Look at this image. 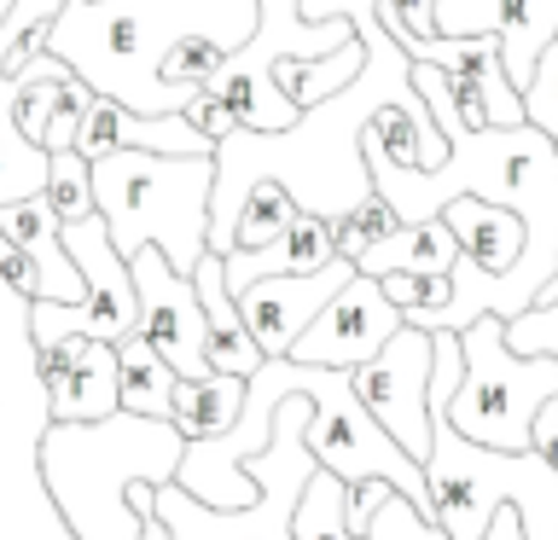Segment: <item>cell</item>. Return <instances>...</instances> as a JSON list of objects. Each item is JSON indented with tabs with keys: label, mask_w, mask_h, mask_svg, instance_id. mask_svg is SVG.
<instances>
[{
	"label": "cell",
	"mask_w": 558,
	"mask_h": 540,
	"mask_svg": "<svg viewBox=\"0 0 558 540\" xmlns=\"http://www.w3.org/2000/svg\"><path fill=\"white\" fill-rule=\"evenodd\" d=\"M0 279H7V285L24 296L29 308H35V303H47V279H41V268H35V261L17 250L7 233H0Z\"/></svg>",
	"instance_id": "obj_30"
},
{
	"label": "cell",
	"mask_w": 558,
	"mask_h": 540,
	"mask_svg": "<svg viewBox=\"0 0 558 540\" xmlns=\"http://www.w3.org/2000/svg\"><path fill=\"white\" fill-rule=\"evenodd\" d=\"M174 378L157 348L146 338H129L117 343V407L129 418H151V425H169V395H174Z\"/></svg>",
	"instance_id": "obj_21"
},
{
	"label": "cell",
	"mask_w": 558,
	"mask_h": 540,
	"mask_svg": "<svg viewBox=\"0 0 558 540\" xmlns=\"http://www.w3.org/2000/svg\"><path fill=\"white\" fill-rule=\"evenodd\" d=\"M349 390L366 407V418L425 470V453H430V338L425 331L401 326L373 360L349 372Z\"/></svg>",
	"instance_id": "obj_9"
},
{
	"label": "cell",
	"mask_w": 558,
	"mask_h": 540,
	"mask_svg": "<svg viewBox=\"0 0 558 540\" xmlns=\"http://www.w3.org/2000/svg\"><path fill=\"white\" fill-rule=\"evenodd\" d=\"M401 326H408V320H401V308L378 291V279H361V273H355V279H349V285L308 320V331L296 338V348H291L286 360L320 366V372H355V366L373 360Z\"/></svg>",
	"instance_id": "obj_10"
},
{
	"label": "cell",
	"mask_w": 558,
	"mask_h": 540,
	"mask_svg": "<svg viewBox=\"0 0 558 540\" xmlns=\"http://www.w3.org/2000/svg\"><path fill=\"white\" fill-rule=\"evenodd\" d=\"M47 209L59 216V226L70 221H87V216H99L94 209V181H87V163L76 151H52L47 157Z\"/></svg>",
	"instance_id": "obj_25"
},
{
	"label": "cell",
	"mask_w": 558,
	"mask_h": 540,
	"mask_svg": "<svg viewBox=\"0 0 558 540\" xmlns=\"http://www.w3.org/2000/svg\"><path fill=\"white\" fill-rule=\"evenodd\" d=\"M303 430H308V401L286 395L274 413L268 447L256 459H244V477L256 482V505H244V512H204L198 500H186L174 482H163V488H151V523L169 540H291V512L303 500L308 477L320 470L303 447Z\"/></svg>",
	"instance_id": "obj_6"
},
{
	"label": "cell",
	"mask_w": 558,
	"mask_h": 540,
	"mask_svg": "<svg viewBox=\"0 0 558 540\" xmlns=\"http://www.w3.org/2000/svg\"><path fill=\"white\" fill-rule=\"evenodd\" d=\"M129 279H134L140 338L157 348V360H163L181 383L209 378V360H204V308H198L192 279H181L157 250H140L129 261Z\"/></svg>",
	"instance_id": "obj_11"
},
{
	"label": "cell",
	"mask_w": 558,
	"mask_h": 540,
	"mask_svg": "<svg viewBox=\"0 0 558 540\" xmlns=\"http://www.w3.org/2000/svg\"><path fill=\"white\" fill-rule=\"evenodd\" d=\"M396 226H401V221L390 216V204L366 198V204L355 209V216H343L338 226H331V244H338V256L349 261V268H355V256H366V250H373L378 238H390Z\"/></svg>",
	"instance_id": "obj_27"
},
{
	"label": "cell",
	"mask_w": 558,
	"mask_h": 540,
	"mask_svg": "<svg viewBox=\"0 0 558 540\" xmlns=\"http://www.w3.org/2000/svg\"><path fill=\"white\" fill-rule=\"evenodd\" d=\"M17 82H0V209L47 192V151L17 134Z\"/></svg>",
	"instance_id": "obj_22"
},
{
	"label": "cell",
	"mask_w": 558,
	"mask_h": 540,
	"mask_svg": "<svg viewBox=\"0 0 558 540\" xmlns=\"http://www.w3.org/2000/svg\"><path fill=\"white\" fill-rule=\"evenodd\" d=\"M94 209L105 238L122 261L157 250L181 279L209 256V192H216V157H140L117 151L87 163Z\"/></svg>",
	"instance_id": "obj_4"
},
{
	"label": "cell",
	"mask_w": 558,
	"mask_h": 540,
	"mask_svg": "<svg viewBox=\"0 0 558 540\" xmlns=\"http://www.w3.org/2000/svg\"><path fill=\"white\" fill-rule=\"evenodd\" d=\"M453 261H460V244H453L448 221H418V226H396L390 238H378L366 256H355V273L361 279H390V273H408V279H448Z\"/></svg>",
	"instance_id": "obj_18"
},
{
	"label": "cell",
	"mask_w": 558,
	"mask_h": 540,
	"mask_svg": "<svg viewBox=\"0 0 558 540\" xmlns=\"http://www.w3.org/2000/svg\"><path fill=\"white\" fill-rule=\"evenodd\" d=\"M553 447H558V401H547V407L535 413V430H530V453L553 459Z\"/></svg>",
	"instance_id": "obj_33"
},
{
	"label": "cell",
	"mask_w": 558,
	"mask_h": 540,
	"mask_svg": "<svg viewBox=\"0 0 558 540\" xmlns=\"http://www.w3.org/2000/svg\"><path fill=\"white\" fill-rule=\"evenodd\" d=\"M361 540H448V535L436 529L430 517H418L401 494H390V500L378 505V517L366 523V535H361Z\"/></svg>",
	"instance_id": "obj_29"
},
{
	"label": "cell",
	"mask_w": 558,
	"mask_h": 540,
	"mask_svg": "<svg viewBox=\"0 0 558 540\" xmlns=\"http://www.w3.org/2000/svg\"><path fill=\"white\" fill-rule=\"evenodd\" d=\"M338 256V244H331V226L326 221H314V216H303L296 209L291 216V226L279 233L268 250H233L221 261V273H227V291L233 296H244L251 285H262V279H296V273H320L326 261Z\"/></svg>",
	"instance_id": "obj_15"
},
{
	"label": "cell",
	"mask_w": 558,
	"mask_h": 540,
	"mask_svg": "<svg viewBox=\"0 0 558 540\" xmlns=\"http://www.w3.org/2000/svg\"><path fill=\"white\" fill-rule=\"evenodd\" d=\"M453 338H460L465 378L442 407L448 430L488 453H530L535 413L558 401V360L512 355L500 320H477Z\"/></svg>",
	"instance_id": "obj_5"
},
{
	"label": "cell",
	"mask_w": 558,
	"mask_h": 540,
	"mask_svg": "<svg viewBox=\"0 0 558 540\" xmlns=\"http://www.w3.org/2000/svg\"><path fill=\"white\" fill-rule=\"evenodd\" d=\"M523 122H530L535 134H547L553 146H558V41L541 52V64H535V76L530 87H523Z\"/></svg>",
	"instance_id": "obj_28"
},
{
	"label": "cell",
	"mask_w": 558,
	"mask_h": 540,
	"mask_svg": "<svg viewBox=\"0 0 558 540\" xmlns=\"http://www.w3.org/2000/svg\"><path fill=\"white\" fill-rule=\"evenodd\" d=\"M442 221H448L453 244H460V256L488 279V285L512 273V261L523 256V221L512 216V209H495V204L460 198V204H448V209H442Z\"/></svg>",
	"instance_id": "obj_17"
},
{
	"label": "cell",
	"mask_w": 558,
	"mask_h": 540,
	"mask_svg": "<svg viewBox=\"0 0 558 540\" xmlns=\"http://www.w3.org/2000/svg\"><path fill=\"white\" fill-rule=\"evenodd\" d=\"M390 494H396L390 482H349V488H343V523H349V535L361 540V535H366V523L378 517V505L390 500Z\"/></svg>",
	"instance_id": "obj_31"
},
{
	"label": "cell",
	"mask_w": 558,
	"mask_h": 540,
	"mask_svg": "<svg viewBox=\"0 0 558 540\" xmlns=\"http://www.w3.org/2000/svg\"><path fill=\"white\" fill-rule=\"evenodd\" d=\"M506 348L512 355H541V360H558V285L535 296L530 314H518L506 326Z\"/></svg>",
	"instance_id": "obj_26"
},
{
	"label": "cell",
	"mask_w": 558,
	"mask_h": 540,
	"mask_svg": "<svg viewBox=\"0 0 558 540\" xmlns=\"http://www.w3.org/2000/svg\"><path fill=\"white\" fill-rule=\"evenodd\" d=\"M256 29V0H70L47 52L94 99H117L134 116H181L192 87L163 82V59L181 41L239 52Z\"/></svg>",
	"instance_id": "obj_2"
},
{
	"label": "cell",
	"mask_w": 558,
	"mask_h": 540,
	"mask_svg": "<svg viewBox=\"0 0 558 540\" xmlns=\"http://www.w3.org/2000/svg\"><path fill=\"white\" fill-rule=\"evenodd\" d=\"M296 12L308 17V24H343L349 29H361V24H373V12H378V0H296Z\"/></svg>",
	"instance_id": "obj_32"
},
{
	"label": "cell",
	"mask_w": 558,
	"mask_h": 540,
	"mask_svg": "<svg viewBox=\"0 0 558 540\" xmlns=\"http://www.w3.org/2000/svg\"><path fill=\"white\" fill-rule=\"evenodd\" d=\"M483 540H523V529H518V512L506 505V512H495V523H488V535Z\"/></svg>",
	"instance_id": "obj_34"
},
{
	"label": "cell",
	"mask_w": 558,
	"mask_h": 540,
	"mask_svg": "<svg viewBox=\"0 0 558 540\" xmlns=\"http://www.w3.org/2000/svg\"><path fill=\"white\" fill-rule=\"evenodd\" d=\"M59 244L70 256V268L82 273L87 296L76 308H59V303H35L29 308V343L35 348H59V343H129L140 338V308H134V279H129V261L111 250L105 238V221L87 216V221H70L59 226Z\"/></svg>",
	"instance_id": "obj_8"
},
{
	"label": "cell",
	"mask_w": 558,
	"mask_h": 540,
	"mask_svg": "<svg viewBox=\"0 0 558 540\" xmlns=\"http://www.w3.org/2000/svg\"><path fill=\"white\" fill-rule=\"evenodd\" d=\"M553 470H558V447H553Z\"/></svg>",
	"instance_id": "obj_35"
},
{
	"label": "cell",
	"mask_w": 558,
	"mask_h": 540,
	"mask_svg": "<svg viewBox=\"0 0 558 540\" xmlns=\"http://www.w3.org/2000/svg\"><path fill=\"white\" fill-rule=\"evenodd\" d=\"M291 216H296V204L286 198L279 186H256L251 198H244V209H239V221H233V250H268V244L291 226ZM227 250V256H233Z\"/></svg>",
	"instance_id": "obj_24"
},
{
	"label": "cell",
	"mask_w": 558,
	"mask_h": 540,
	"mask_svg": "<svg viewBox=\"0 0 558 540\" xmlns=\"http://www.w3.org/2000/svg\"><path fill=\"white\" fill-rule=\"evenodd\" d=\"M355 41V29L343 24H308L296 12V0H256V29L239 52H227V64L204 82V94L233 116V128L244 134H286L296 128V105L274 87V64L286 59H331Z\"/></svg>",
	"instance_id": "obj_7"
},
{
	"label": "cell",
	"mask_w": 558,
	"mask_h": 540,
	"mask_svg": "<svg viewBox=\"0 0 558 540\" xmlns=\"http://www.w3.org/2000/svg\"><path fill=\"white\" fill-rule=\"evenodd\" d=\"M553 285H558V279H553ZM553 285H547V291H553Z\"/></svg>",
	"instance_id": "obj_36"
},
{
	"label": "cell",
	"mask_w": 558,
	"mask_h": 540,
	"mask_svg": "<svg viewBox=\"0 0 558 540\" xmlns=\"http://www.w3.org/2000/svg\"><path fill=\"white\" fill-rule=\"evenodd\" d=\"M186 459V435L151 418H105V425H47L35 465L47 500L76 540H140V517L129 512V488L174 482Z\"/></svg>",
	"instance_id": "obj_3"
},
{
	"label": "cell",
	"mask_w": 558,
	"mask_h": 540,
	"mask_svg": "<svg viewBox=\"0 0 558 540\" xmlns=\"http://www.w3.org/2000/svg\"><path fill=\"white\" fill-rule=\"evenodd\" d=\"M442 41H500V76L523 94L541 52L558 41V0H436Z\"/></svg>",
	"instance_id": "obj_12"
},
{
	"label": "cell",
	"mask_w": 558,
	"mask_h": 540,
	"mask_svg": "<svg viewBox=\"0 0 558 540\" xmlns=\"http://www.w3.org/2000/svg\"><path fill=\"white\" fill-rule=\"evenodd\" d=\"M291 540H355L343 523V482L326 477V470H314L303 500H296L291 512Z\"/></svg>",
	"instance_id": "obj_23"
},
{
	"label": "cell",
	"mask_w": 558,
	"mask_h": 540,
	"mask_svg": "<svg viewBox=\"0 0 558 540\" xmlns=\"http://www.w3.org/2000/svg\"><path fill=\"white\" fill-rule=\"evenodd\" d=\"M192 291H198V308H204V360H209V372L251 378L262 366V355H256L251 331H244V320H239L233 291H227L221 256H204L198 268H192Z\"/></svg>",
	"instance_id": "obj_16"
},
{
	"label": "cell",
	"mask_w": 558,
	"mask_h": 540,
	"mask_svg": "<svg viewBox=\"0 0 558 540\" xmlns=\"http://www.w3.org/2000/svg\"><path fill=\"white\" fill-rule=\"evenodd\" d=\"M239 413H244V378L209 372L198 383H174V395H169V425L186 442H216V435L239 425Z\"/></svg>",
	"instance_id": "obj_20"
},
{
	"label": "cell",
	"mask_w": 558,
	"mask_h": 540,
	"mask_svg": "<svg viewBox=\"0 0 558 540\" xmlns=\"http://www.w3.org/2000/svg\"><path fill=\"white\" fill-rule=\"evenodd\" d=\"M349 279H355V268H349L343 256H331L320 273L262 279V285H251L244 296H233L239 320H244V331H251V343H256V355L262 360H286L296 348V338L308 331V320L349 285Z\"/></svg>",
	"instance_id": "obj_13"
},
{
	"label": "cell",
	"mask_w": 558,
	"mask_h": 540,
	"mask_svg": "<svg viewBox=\"0 0 558 540\" xmlns=\"http://www.w3.org/2000/svg\"><path fill=\"white\" fill-rule=\"evenodd\" d=\"M117 413V348L87 343L70 378L47 395V425H105Z\"/></svg>",
	"instance_id": "obj_19"
},
{
	"label": "cell",
	"mask_w": 558,
	"mask_h": 540,
	"mask_svg": "<svg viewBox=\"0 0 558 540\" xmlns=\"http://www.w3.org/2000/svg\"><path fill=\"white\" fill-rule=\"evenodd\" d=\"M361 41V76L331 94L326 105L296 116V128L286 134H244L233 128L216 146V192H209V256L233 250V221L244 198L256 186H279L303 216L338 226L343 216L373 198V174L361 157V134L378 122V111L390 105H425L413 94V64L401 59V47L373 24L355 29Z\"/></svg>",
	"instance_id": "obj_1"
},
{
	"label": "cell",
	"mask_w": 558,
	"mask_h": 540,
	"mask_svg": "<svg viewBox=\"0 0 558 540\" xmlns=\"http://www.w3.org/2000/svg\"><path fill=\"white\" fill-rule=\"evenodd\" d=\"M117 151H140V157H216L204 134L186 128V116H134L117 99H94L82 111L76 128V157L82 163H105Z\"/></svg>",
	"instance_id": "obj_14"
}]
</instances>
